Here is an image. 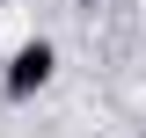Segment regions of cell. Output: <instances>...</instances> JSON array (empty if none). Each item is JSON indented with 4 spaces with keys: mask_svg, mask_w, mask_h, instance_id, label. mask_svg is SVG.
Segmentation results:
<instances>
[{
    "mask_svg": "<svg viewBox=\"0 0 146 138\" xmlns=\"http://www.w3.org/2000/svg\"><path fill=\"white\" fill-rule=\"evenodd\" d=\"M58 73V51L44 44V36H29V44H15V58H7V73H0V87H7V102H29V95H44Z\"/></svg>",
    "mask_w": 146,
    "mask_h": 138,
    "instance_id": "6da1fadb",
    "label": "cell"
},
{
    "mask_svg": "<svg viewBox=\"0 0 146 138\" xmlns=\"http://www.w3.org/2000/svg\"><path fill=\"white\" fill-rule=\"evenodd\" d=\"M66 7H95V0H66Z\"/></svg>",
    "mask_w": 146,
    "mask_h": 138,
    "instance_id": "7a4b0ae2",
    "label": "cell"
},
{
    "mask_svg": "<svg viewBox=\"0 0 146 138\" xmlns=\"http://www.w3.org/2000/svg\"><path fill=\"white\" fill-rule=\"evenodd\" d=\"M139 138H146V131H139Z\"/></svg>",
    "mask_w": 146,
    "mask_h": 138,
    "instance_id": "3957f363",
    "label": "cell"
}]
</instances>
